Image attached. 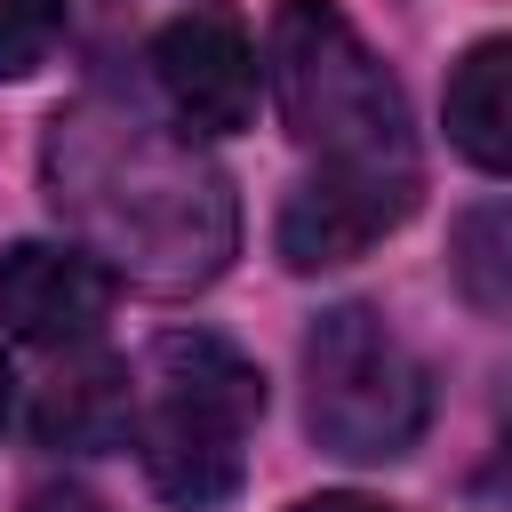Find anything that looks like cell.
<instances>
[{"mask_svg": "<svg viewBox=\"0 0 512 512\" xmlns=\"http://www.w3.org/2000/svg\"><path fill=\"white\" fill-rule=\"evenodd\" d=\"M24 512H120V504H104L96 488H72V480H64V488H40Z\"/></svg>", "mask_w": 512, "mask_h": 512, "instance_id": "cell-12", "label": "cell"}, {"mask_svg": "<svg viewBox=\"0 0 512 512\" xmlns=\"http://www.w3.org/2000/svg\"><path fill=\"white\" fill-rule=\"evenodd\" d=\"M104 312H112V272L88 248H72V240H16L0 256V320H8V336L64 352V344H88Z\"/></svg>", "mask_w": 512, "mask_h": 512, "instance_id": "cell-6", "label": "cell"}, {"mask_svg": "<svg viewBox=\"0 0 512 512\" xmlns=\"http://www.w3.org/2000/svg\"><path fill=\"white\" fill-rule=\"evenodd\" d=\"M440 120H448V144L488 168V176H512V32L496 40H472L448 72V96H440Z\"/></svg>", "mask_w": 512, "mask_h": 512, "instance_id": "cell-8", "label": "cell"}, {"mask_svg": "<svg viewBox=\"0 0 512 512\" xmlns=\"http://www.w3.org/2000/svg\"><path fill=\"white\" fill-rule=\"evenodd\" d=\"M416 216V200L400 192H368V184H336V176H304L288 200H280V264L288 272H328V264H352L368 256L384 232H400Z\"/></svg>", "mask_w": 512, "mask_h": 512, "instance_id": "cell-7", "label": "cell"}, {"mask_svg": "<svg viewBox=\"0 0 512 512\" xmlns=\"http://www.w3.org/2000/svg\"><path fill=\"white\" fill-rule=\"evenodd\" d=\"M136 424V400L120 384L112 360L80 368V376H56L48 400H40V440H64V448H88V440H112Z\"/></svg>", "mask_w": 512, "mask_h": 512, "instance_id": "cell-10", "label": "cell"}, {"mask_svg": "<svg viewBox=\"0 0 512 512\" xmlns=\"http://www.w3.org/2000/svg\"><path fill=\"white\" fill-rule=\"evenodd\" d=\"M448 280H456V296L480 320H504L512 328V200L464 208L448 224Z\"/></svg>", "mask_w": 512, "mask_h": 512, "instance_id": "cell-9", "label": "cell"}, {"mask_svg": "<svg viewBox=\"0 0 512 512\" xmlns=\"http://www.w3.org/2000/svg\"><path fill=\"white\" fill-rule=\"evenodd\" d=\"M64 40V0H0V80H24Z\"/></svg>", "mask_w": 512, "mask_h": 512, "instance_id": "cell-11", "label": "cell"}, {"mask_svg": "<svg viewBox=\"0 0 512 512\" xmlns=\"http://www.w3.org/2000/svg\"><path fill=\"white\" fill-rule=\"evenodd\" d=\"M8 384H16V376H8V360H0V424H8Z\"/></svg>", "mask_w": 512, "mask_h": 512, "instance_id": "cell-15", "label": "cell"}, {"mask_svg": "<svg viewBox=\"0 0 512 512\" xmlns=\"http://www.w3.org/2000/svg\"><path fill=\"white\" fill-rule=\"evenodd\" d=\"M152 80H160L168 120L184 136H240L256 120L264 64H256L248 24L216 0H200V8H184L152 32Z\"/></svg>", "mask_w": 512, "mask_h": 512, "instance_id": "cell-5", "label": "cell"}, {"mask_svg": "<svg viewBox=\"0 0 512 512\" xmlns=\"http://www.w3.org/2000/svg\"><path fill=\"white\" fill-rule=\"evenodd\" d=\"M432 416V376L376 304H328L304 328V424L344 464H392Z\"/></svg>", "mask_w": 512, "mask_h": 512, "instance_id": "cell-4", "label": "cell"}, {"mask_svg": "<svg viewBox=\"0 0 512 512\" xmlns=\"http://www.w3.org/2000/svg\"><path fill=\"white\" fill-rule=\"evenodd\" d=\"M496 480L512 488V432H504V456H496Z\"/></svg>", "mask_w": 512, "mask_h": 512, "instance_id": "cell-14", "label": "cell"}, {"mask_svg": "<svg viewBox=\"0 0 512 512\" xmlns=\"http://www.w3.org/2000/svg\"><path fill=\"white\" fill-rule=\"evenodd\" d=\"M288 512H392V504H376V496H352V488H336V496H304V504H288Z\"/></svg>", "mask_w": 512, "mask_h": 512, "instance_id": "cell-13", "label": "cell"}, {"mask_svg": "<svg viewBox=\"0 0 512 512\" xmlns=\"http://www.w3.org/2000/svg\"><path fill=\"white\" fill-rule=\"evenodd\" d=\"M48 200L80 248L136 288H208L240 248L232 184L200 160V136L104 96L48 120Z\"/></svg>", "mask_w": 512, "mask_h": 512, "instance_id": "cell-1", "label": "cell"}, {"mask_svg": "<svg viewBox=\"0 0 512 512\" xmlns=\"http://www.w3.org/2000/svg\"><path fill=\"white\" fill-rule=\"evenodd\" d=\"M256 416H264V376L248 352H232L224 336H200V328L160 336L152 368H144V400H136L144 480L184 512L224 504L248 472Z\"/></svg>", "mask_w": 512, "mask_h": 512, "instance_id": "cell-3", "label": "cell"}, {"mask_svg": "<svg viewBox=\"0 0 512 512\" xmlns=\"http://www.w3.org/2000/svg\"><path fill=\"white\" fill-rule=\"evenodd\" d=\"M264 72L288 112V136L320 160V176L400 192V200L424 192L408 96L336 0H280L264 32Z\"/></svg>", "mask_w": 512, "mask_h": 512, "instance_id": "cell-2", "label": "cell"}]
</instances>
